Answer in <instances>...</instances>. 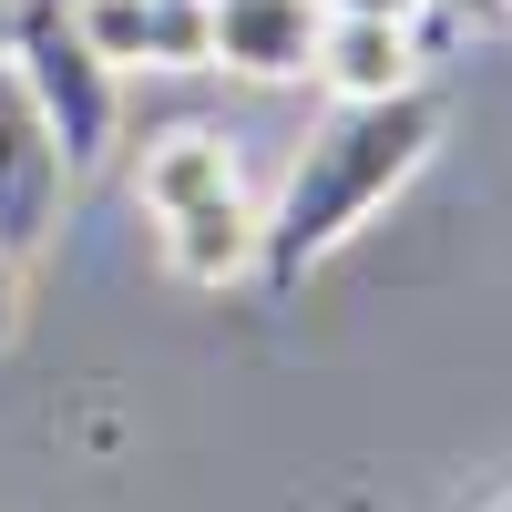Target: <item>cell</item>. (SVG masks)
I'll return each instance as SVG.
<instances>
[{
	"label": "cell",
	"mask_w": 512,
	"mask_h": 512,
	"mask_svg": "<svg viewBox=\"0 0 512 512\" xmlns=\"http://www.w3.org/2000/svg\"><path fill=\"white\" fill-rule=\"evenodd\" d=\"M441 123H451V103L431 93V82H410V93H390V103H328V123L297 144L287 185L267 205V277L256 287L287 297L308 267H328V256L441 154Z\"/></svg>",
	"instance_id": "obj_1"
},
{
	"label": "cell",
	"mask_w": 512,
	"mask_h": 512,
	"mask_svg": "<svg viewBox=\"0 0 512 512\" xmlns=\"http://www.w3.org/2000/svg\"><path fill=\"white\" fill-rule=\"evenodd\" d=\"M11 62H21V82H31L41 123H52L62 164H72V175H93V164L113 154V134H123V93H113L123 72L93 62V41L72 31V0H41V11L21 21V41H11Z\"/></svg>",
	"instance_id": "obj_2"
},
{
	"label": "cell",
	"mask_w": 512,
	"mask_h": 512,
	"mask_svg": "<svg viewBox=\"0 0 512 512\" xmlns=\"http://www.w3.org/2000/svg\"><path fill=\"white\" fill-rule=\"evenodd\" d=\"M62 195H72V164H62V144H52V123H41L21 62L0 52V246L31 256L41 236L62 226Z\"/></svg>",
	"instance_id": "obj_3"
},
{
	"label": "cell",
	"mask_w": 512,
	"mask_h": 512,
	"mask_svg": "<svg viewBox=\"0 0 512 512\" xmlns=\"http://www.w3.org/2000/svg\"><path fill=\"white\" fill-rule=\"evenodd\" d=\"M205 21H216V72H236V82H308L328 0H205Z\"/></svg>",
	"instance_id": "obj_4"
},
{
	"label": "cell",
	"mask_w": 512,
	"mask_h": 512,
	"mask_svg": "<svg viewBox=\"0 0 512 512\" xmlns=\"http://www.w3.org/2000/svg\"><path fill=\"white\" fill-rule=\"evenodd\" d=\"M164 267L185 287H205V297L256 287L267 277V205L216 195V205H195V216H164Z\"/></svg>",
	"instance_id": "obj_5"
},
{
	"label": "cell",
	"mask_w": 512,
	"mask_h": 512,
	"mask_svg": "<svg viewBox=\"0 0 512 512\" xmlns=\"http://www.w3.org/2000/svg\"><path fill=\"white\" fill-rule=\"evenodd\" d=\"M318 82H328V103H390V93L420 82V31L410 21H349V11H328Z\"/></svg>",
	"instance_id": "obj_6"
},
{
	"label": "cell",
	"mask_w": 512,
	"mask_h": 512,
	"mask_svg": "<svg viewBox=\"0 0 512 512\" xmlns=\"http://www.w3.org/2000/svg\"><path fill=\"white\" fill-rule=\"evenodd\" d=\"M134 195H144V216H195V205H216V195H246L236 175V144L226 134H205V123H175V134H154L144 164H134Z\"/></svg>",
	"instance_id": "obj_7"
},
{
	"label": "cell",
	"mask_w": 512,
	"mask_h": 512,
	"mask_svg": "<svg viewBox=\"0 0 512 512\" xmlns=\"http://www.w3.org/2000/svg\"><path fill=\"white\" fill-rule=\"evenodd\" d=\"M72 31L93 41V62H113V72H144V41H154V0H72Z\"/></svg>",
	"instance_id": "obj_8"
},
{
	"label": "cell",
	"mask_w": 512,
	"mask_h": 512,
	"mask_svg": "<svg viewBox=\"0 0 512 512\" xmlns=\"http://www.w3.org/2000/svg\"><path fill=\"white\" fill-rule=\"evenodd\" d=\"M328 11H349V21H410V31H431L441 0H328Z\"/></svg>",
	"instance_id": "obj_9"
},
{
	"label": "cell",
	"mask_w": 512,
	"mask_h": 512,
	"mask_svg": "<svg viewBox=\"0 0 512 512\" xmlns=\"http://www.w3.org/2000/svg\"><path fill=\"white\" fill-rule=\"evenodd\" d=\"M11 328H21V256L0 246V349H11Z\"/></svg>",
	"instance_id": "obj_10"
},
{
	"label": "cell",
	"mask_w": 512,
	"mask_h": 512,
	"mask_svg": "<svg viewBox=\"0 0 512 512\" xmlns=\"http://www.w3.org/2000/svg\"><path fill=\"white\" fill-rule=\"evenodd\" d=\"M482 512H512V492H502V502H482Z\"/></svg>",
	"instance_id": "obj_11"
},
{
	"label": "cell",
	"mask_w": 512,
	"mask_h": 512,
	"mask_svg": "<svg viewBox=\"0 0 512 512\" xmlns=\"http://www.w3.org/2000/svg\"><path fill=\"white\" fill-rule=\"evenodd\" d=\"M472 11H502V0H472Z\"/></svg>",
	"instance_id": "obj_12"
},
{
	"label": "cell",
	"mask_w": 512,
	"mask_h": 512,
	"mask_svg": "<svg viewBox=\"0 0 512 512\" xmlns=\"http://www.w3.org/2000/svg\"><path fill=\"white\" fill-rule=\"evenodd\" d=\"M502 11H512V0H502Z\"/></svg>",
	"instance_id": "obj_13"
}]
</instances>
